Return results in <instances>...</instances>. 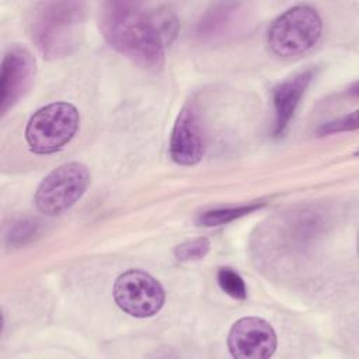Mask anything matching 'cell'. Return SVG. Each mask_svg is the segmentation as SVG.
I'll use <instances>...</instances> for the list:
<instances>
[{
    "mask_svg": "<svg viewBox=\"0 0 359 359\" xmlns=\"http://www.w3.org/2000/svg\"><path fill=\"white\" fill-rule=\"evenodd\" d=\"M100 28L115 50L157 72L164 65V46L175 35L177 18L168 10H149L140 3L108 1L101 8Z\"/></svg>",
    "mask_w": 359,
    "mask_h": 359,
    "instance_id": "cell-1",
    "label": "cell"
},
{
    "mask_svg": "<svg viewBox=\"0 0 359 359\" xmlns=\"http://www.w3.org/2000/svg\"><path fill=\"white\" fill-rule=\"evenodd\" d=\"M83 28L84 4L79 1L38 3L31 13V38L48 59L70 55L81 41Z\"/></svg>",
    "mask_w": 359,
    "mask_h": 359,
    "instance_id": "cell-2",
    "label": "cell"
},
{
    "mask_svg": "<svg viewBox=\"0 0 359 359\" xmlns=\"http://www.w3.org/2000/svg\"><path fill=\"white\" fill-rule=\"evenodd\" d=\"M323 21L316 8L307 4L294 6L271 24L266 34L268 49L282 59L309 52L320 39Z\"/></svg>",
    "mask_w": 359,
    "mask_h": 359,
    "instance_id": "cell-3",
    "label": "cell"
},
{
    "mask_svg": "<svg viewBox=\"0 0 359 359\" xmlns=\"http://www.w3.org/2000/svg\"><path fill=\"white\" fill-rule=\"evenodd\" d=\"M80 114L70 102H52L39 108L25 128L28 147L36 154H50L63 149L76 135Z\"/></svg>",
    "mask_w": 359,
    "mask_h": 359,
    "instance_id": "cell-4",
    "label": "cell"
},
{
    "mask_svg": "<svg viewBox=\"0 0 359 359\" xmlns=\"http://www.w3.org/2000/svg\"><path fill=\"white\" fill-rule=\"evenodd\" d=\"M90 184L88 168L79 161H69L53 168L38 185L34 202L49 216L70 209L86 192Z\"/></svg>",
    "mask_w": 359,
    "mask_h": 359,
    "instance_id": "cell-5",
    "label": "cell"
},
{
    "mask_svg": "<svg viewBox=\"0 0 359 359\" xmlns=\"http://www.w3.org/2000/svg\"><path fill=\"white\" fill-rule=\"evenodd\" d=\"M112 294L122 311L137 318L157 314L165 299L161 283L142 269H129L121 273L114 283Z\"/></svg>",
    "mask_w": 359,
    "mask_h": 359,
    "instance_id": "cell-6",
    "label": "cell"
},
{
    "mask_svg": "<svg viewBox=\"0 0 359 359\" xmlns=\"http://www.w3.org/2000/svg\"><path fill=\"white\" fill-rule=\"evenodd\" d=\"M227 346L237 359H266L276 349V334L268 321L243 317L230 328Z\"/></svg>",
    "mask_w": 359,
    "mask_h": 359,
    "instance_id": "cell-7",
    "label": "cell"
},
{
    "mask_svg": "<svg viewBox=\"0 0 359 359\" xmlns=\"http://www.w3.org/2000/svg\"><path fill=\"white\" fill-rule=\"evenodd\" d=\"M35 59L21 46H11L1 62L0 112L7 114L31 88L35 79Z\"/></svg>",
    "mask_w": 359,
    "mask_h": 359,
    "instance_id": "cell-8",
    "label": "cell"
},
{
    "mask_svg": "<svg viewBox=\"0 0 359 359\" xmlns=\"http://www.w3.org/2000/svg\"><path fill=\"white\" fill-rule=\"evenodd\" d=\"M205 151L202 118L194 104H187L178 114L170 137V156L180 165L196 164Z\"/></svg>",
    "mask_w": 359,
    "mask_h": 359,
    "instance_id": "cell-9",
    "label": "cell"
},
{
    "mask_svg": "<svg viewBox=\"0 0 359 359\" xmlns=\"http://www.w3.org/2000/svg\"><path fill=\"white\" fill-rule=\"evenodd\" d=\"M313 79V70L300 72L279 83L272 91L273 101V136L279 137L286 130L306 88Z\"/></svg>",
    "mask_w": 359,
    "mask_h": 359,
    "instance_id": "cell-10",
    "label": "cell"
},
{
    "mask_svg": "<svg viewBox=\"0 0 359 359\" xmlns=\"http://www.w3.org/2000/svg\"><path fill=\"white\" fill-rule=\"evenodd\" d=\"M240 8V4H217L209 10V13L203 17V20L199 24V34L201 35H220L223 32H227L229 28L233 25V20Z\"/></svg>",
    "mask_w": 359,
    "mask_h": 359,
    "instance_id": "cell-11",
    "label": "cell"
},
{
    "mask_svg": "<svg viewBox=\"0 0 359 359\" xmlns=\"http://www.w3.org/2000/svg\"><path fill=\"white\" fill-rule=\"evenodd\" d=\"M264 203L262 202H252L248 205H240V206H231V208H219L206 210L199 215L198 224L199 226H220L230 223L238 217H243L257 209H259Z\"/></svg>",
    "mask_w": 359,
    "mask_h": 359,
    "instance_id": "cell-12",
    "label": "cell"
},
{
    "mask_svg": "<svg viewBox=\"0 0 359 359\" xmlns=\"http://www.w3.org/2000/svg\"><path fill=\"white\" fill-rule=\"evenodd\" d=\"M217 283L220 289L233 299L244 300L247 297V287L243 278L231 268H220L217 271Z\"/></svg>",
    "mask_w": 359,
    "mask_h": 359,
    "instance_id": "cell-13",
    "label": "cell"
},
{
    "mask_svg": "<svg viewBox=\"0 0 359 359\" xmlns=\"http://www.w3.org/2000/svg\"><path fill=\"white\" fill-rule=\"evenodd\" d=\"M210 250V241L206 237H196L178 244L174 255L178 261H194L203 258Z\"/></svg>",
    "mask_w": 359,
    "mask_h": 359,
    "instance_id": "cell-14",
    "label": "cell"
},
{
    "mask_svg": "<svg viewBox=\"0 0 359 359\" xmlns=\"http://www.w3.org/2000/svg\"><path fill=\"white\" fill-rule=\"evenodd\" d=\"M38 230V224L32 220H20L13 226L8 234V240L11 245H20L31 240Z\"/></svg>",
    "mask_w": 359,
    "mask_h": 359,
    "instance_id": "cell-15",
    "label": "cell"
},
{
    "mask_svg": "<svg viewBox=\"0 0 359 359\" xmlns=\"http://www.w3.org/2000/svg\"><path fill=\"white\" fill-rule=\"evenodd\" d=\"M358 128V112H352L351 115H346L338 121L325 123L320 128L318 133L320 135H328V133H335V132H342V130H351Z\"/></svg>",
    "mask_w": 359,
    "mask_h": 359,
    "instance_id": "cell-16",
    "label": "cell"
}]
</instances>
